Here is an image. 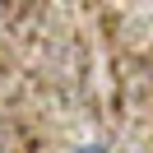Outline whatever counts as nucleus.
I'll return each mask as SVG.
<instances>
[{
	"mask_svg": "<svg viewBox=\"0 0 153 153\" xmlns=\"http://www.w3.org/2000/svg\"><path fill=\"white\" fill-rule=\"evenodd\" d=\"M74 153H107V144H79Z\"/></svg>",
	"mask_w": 153,
	"mask_h": 153,
	"instance_id": "f257e3e1",
	"label": "nucleus"
}]
</instances>
